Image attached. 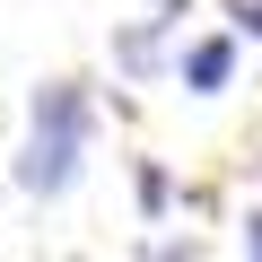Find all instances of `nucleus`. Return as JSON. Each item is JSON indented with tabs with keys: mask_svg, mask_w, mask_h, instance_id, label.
I'll list each match as a JSON object with an SVG mask.
<instances>
[{
	"mask_svg": "<svg viewBox=\"0 0 262 262\" xmlns=\"http://www.w3.org/2000/svg\"><path fill=\"white\" fill-rule=\"evenodd\" d=\"M88 131H96L88 79H44L35 105H27V140H18V158H9V184H18L27 201H61V192L79 184Z\"/></svg>",
	"mask_w": 262,
	"mask_h": 262,
	"instance_id": "1",
	"label": "nucleus"
},
{
	"mask_svg": "<svg viewBox=\"0 0 262 262\" xmlns=\"http://www.w3.org/2000/svg\"><path fill=\"white\" fill-rule=\"evenodd\" d=\"M236 27H210V35H184L175 44V79H184V96H227L236 88Z\"/></svg>",
	"mask_w": 262,
	"mask_h": 262,
	"instance_id": "2",
	"label": "nucleus"
},
{
	"mask_svg": "<svg viewBox=\"0 0 262 262\" xmlns=\"http://www.w3.org/2000/svg\"><path fill=\"white\" fill-rule=\"evenodd\" d=\"M166 35H184V18H166V9H149L140 27H122V35H114V70H122V79L175 70V61H166Z\"/></svg>",
	"mask_w": 262,
	"mask_h": 262,
	"instance_id": "3",
	"label": "nucleus"
},
{
	"mask_svg": "<svg viewBox=\"0 0 262 262\" xmlns=\"http://www.w3.org/2000/svg\"><path fill=\"white\" fill-rule=\"evenodd\" d=\"M131 201H140V219H166V210H175V175H166V158H140V166H131Z\"/></svg>",
	"mask_w": 262,
	"mask_h": 262,
	"instance_id": "4",
	"label": "nucleus"
},
{
	"mask_svg": "<svg viewBox=\"0 0 262 262\" xmlns=\"http://www.w3.org/2000/svg\"><path fill=\"white\" fill-rule=\"evenodd\" d=\"M227 27H236L245 44H262V0H227Z\"/></svg>",
	"mask_w": 262,
	"mask_h": 262,
	"instance_id": "5",
	"label": "nucleus"
},
{
	"mask_svg": "<svg viewBox=\"0 0 262 262\" xmlns=\"http://www.w3.org/2000/svg\"><path fill=\"white\" fill-rule=\"evenodd\" d=\"M245 253H262V210H245V236H236Z\"/></svg>",
	"mask_w": 262,
	"mask_h": 262,
	"instance_id": "6",
	"label": "nucleus"
}]
</instances>
